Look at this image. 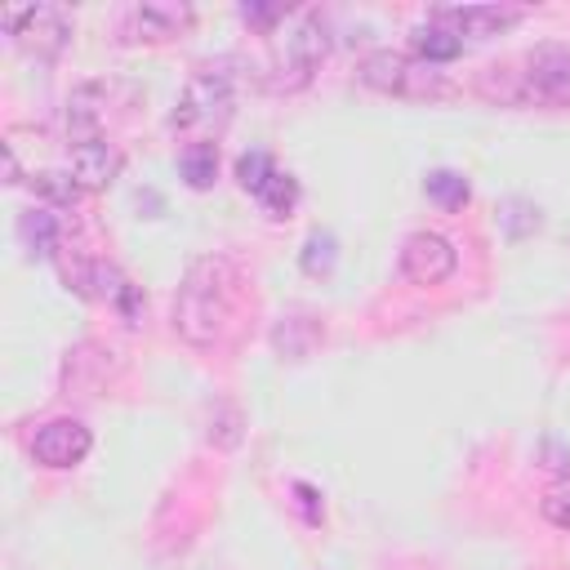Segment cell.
I'll use <instances>...</instances> for the list:
<instances>
[{
  "label": "cell",
  "mask_w": 570,
  "mask_h": 570,
  "mask_svg": "<svg viewBox=\"0 0 570 570\" xmlns=\"http://www.w3.org/2000/svg\"><path fill=\"white\" fill-rule=\"evenodd\" d=\"M525 18V9L512 4H441L432 9V22L450 27L454 36H499L508 27H517Z\"/></svg>",
  "instance_id": "obj_10"
},
{
  "label": "cell",
  "mask_w": 570,
  "mask_h": 570,
  "mask_svg": "<svg viewBox=\"0 0 570 570\" xmlns=\"http://www.w3.org/2000/svg\"><path fill=\"white\" fill-rule=\"evenodd\" d=\"M459 267V249L441 232H410L401 245V276L410 285H441Z\"/></svg>",
  "instance_id": "obj_6"
},
{
  "label": "cell",
  "mask_w": 570,
  "mask_h": 570,
  "mask_svg": "<svg viewBox=\"0 0 570 570\" xmlns=\"http://www.w3.org/2000/svg\"><path fill=\"white\" fill-rule=\"evenodd\" d=\"M240 267L227 254H200L187 263L183 285L174 294V334L191 347L223 343L236 303H240Z\"/></svg>",
  "instance_id": "obj_1"
},
{
  "label": "cell",
  "mask_w": 570,
  "mask_h": 570,
  "mask_svg": "<svg viewBox=\"0 0 570 570\" xmlns=\"http://www.w3.org/2000/svg\"><path fill=\"white\" fill-rule=\"evenodd\" d=\"M410 45H414V53L423 58V62H454L459 53H463V36H454L450 27H441V22H423V27H414V36H410Z\"/></svg>",
  "instance_id": "obj_15"
},
{
  "label": "cell",
  "mask_w": 570,
  "mask_h": 570,
  "mask_svg": "<svg viewBox=\"0 0 570 570\" xmlns=\"http://www.w3.org/2000/svg\"><path fill=\"white\" fill-rule=\"evenodd\" d=\"M22 240L31 245V254L49 258V254L58 249V240H62V223H58V214H49V209H31V214H22Z\"/></svg>",
  "instance_id": "obj_19"
},
{
  "label": "cell",
  "mask_w": 570,
  "mask_h": 570,
  "mask_svg": "<svg viewBox=\"0 0 570 570\" xmlns=\"http://www.w3.org/2000/svg\"><path fill=\"white\" fill-rule=\"evenodd\" d=\"M476 89H481L490 102H503V107H517V102H530V98H534L530 85H525V76L512 71V67H485V71L476 76Z\"/></svg>",
  "instance_id": "obj_16"
},
{
  "label": "cell",
  "mask_w": 570,
  "mask_h": 570,
  "mask_svg": "<svg viewBox=\"0 0 570 570\" xmlns=\"http://www.w3.org/2000/svg\"><path fill=\"white\" fill-rule=\"evenodd\" d=\"M4 31L36 58H58L71 40V18L58 4H27V9H4L0 13Z\"/></svg>",
  "instance_id": "obj_4"
},
{
  "label": "cell",
  "mask_w": 570,
  "mask_h": 570,
  "mask_svg": "<svg viewBox=\"0 0 570 570\" xmlns=\"http://www.w3.org/2000/svg\"><path fill=\"white\" fill-rule=\"evenodd\" d=\"M285 13H289V4H240V18H245L249 27H258L263 36H267Z\"/></svg>",
  "instance_id": "obj_24"
},
{
  "label": "cell",
  "mask_w": 570,
  "mask_h": 570,
  "mask_svg": "<svg viewBox=\"0 0 570 570\" xmlns=\"http://www.w3.org/2000/svg\"><path fill=\"white\" fill-rule=\"evenodd\" d=\"M525 85L534 94V102H566L570 98V45L561 40H543L525 53Z\"/></svg>",
  "instance_id": "obj_8"
},
{
  "label": "cell",
  "mask_w": 570,
  "mask_h": 570,
  "mask_svg": "<svg viewBox=\"0 0 570 570\" xmlns=\"http://www.w3.org/2000/svg\"><path fill=\"white\" fill-rule=\"evenodd\" d=\"M178 174H183V183L191 187V191H209L214 187V178H218V142H187L183 151H178Z\"/></svg>",
  "instance_id": "obj_14"
},
{
  "label": "cell",
  "mask_w": 570,
  "mask_h": 570,
  "mask_svg": "<svg viewBox=\"0 0 570 570\" xmlns=\"http://www.w3.org/2000/svg\"><path fill=\"white\" fill-rule=\"evenodd\" d=\"M102 94H107V89H102L98 80H89V85H76V89H71L67 111H62V125H67L71 147L102 138Z\"/></svg>",
  "instance_id": "obj_13"
},
{
  "label": "cell",
  "mask_w": 570,
  "mask_h": 570,
  "mask_svg": "<svg viewBox=\"0 0 570 570\" xmlns=\"http://www.w3.org/2000/svg\"><path fill=\"white\" fill-rule=\"evenodd\" d=\"M539 512H543V521H548V525H557V530H570V481L552 485V490L539 499Z\"/></svg>",
  "instance_id": "obj_23"
},
{
  "label": "cell",
  "mask_w": 570,
  "mask_h": 570,
  "mask_svg": "<svg viewBox=\"0 0 570 570\" xmlns=\"http://www.w3.org/2000/svg\"><path fill=\"white\" fill-rule=\"evenodd\" d=\"M31 191H36L40 200L58 205V209H71V205L85 196L80 183H76L71 174H62V169H40V174H31Z\"/></svg>",
  "instance_id": "obj_20"
},
{
  "label": "cell",
  "mask_w": 570,
  "mask_h": 570,
  "mask_svg": "<svg viewBox=\"0 0 570 570\" xmlns=\"http://www.w3.org/2000/svg\"><path fill=\"white\" fill-rule=\"evenodd\" d=\"M120 169H125V151L116 142H107V138L80 142L67 156V174L80 183V191H107Z\"/></svg>",
  "instance_id": "obj_12"
},
{
  "label": "cell",
  "mask_w": 570,
  "mask_h": 570,
  "mask_svg": "<svg viewBox=\"0 0 570 570\" xmlns=\"http://www.w3.org/2000/svg\"><path fill=\"white\" fill-rule=\"evenodd\" d=\"M191 22H196V9L183 4V0H147V4H134L129 9V36L134 40H147V45L178 40Z\"/></svg>",
  "instance_id": "obj_9"
},
{
  "label": "cell",
  "mask_w": 570,
  "mask_h": 570,
  "mask_svg": "<svg viewBox=\"0 0 570 570\" xmlns=\"http://www.w3.org/2000/svg\"><path fill=\"white\" fill-rule=\"evenodd\" d=\"M356 76H361V85H370L379 94H392V98H441V94H450V85L436 71L419 67L414 58H405L396 49H370L361 58Z\"/></svg>",
  "instance_id": "obj_3"
},
{
  "label": "cell",
  "mask_w": 570,
  "mask_h": 570,
  "mask_svg": "<svg viewBox=\"0 0 570 570\" xmlns=\"http://www.w3.org/2000/svg\"><path fill=\"white\" fill-rule=\"evenodd\" d=\"M325 53H330V31H325V22H321L316 13H303V22H298V27L285 36V45L276 49V58H272L263 85L276 89V94L303 89V85L312 80V71L321 67Z\"/></svg>",
  "instance_id": "obj_2"
},
{
  "label": "cell",
  "mask_w": 570,
  "mask_h": 570,
  "mask_svg": "<svg viewBox=\"0 0 570 570\" xmlns=\"http://www.w3.org/2000/svg\"><path fill=\"white\" fill-rule=\"evenodd\" d=\"M276 169H281V165H276L267 151H245V156L236 160V183H240L249 196H258V191H263V183H267Z\"/></svg>",
  "instance_id": "obj_22"
},
{
  "label": "cell",
  "mask_w": 570,
  "mask_h": 570,
  "mask_svg": "<svg viewBox=\"0 0 570 570\" xmlns=\"http://www.w3.org/2000/svg\"><path fill=\"white\" fill-rule=\"evenodd\" d=\"M227 111H232V76L218 71V67H205L178 94V102L169 111V129H191V125L227 120Z\"/></svg>",
  "instance_id": "obj_5"
},
{
  "label": "cell",
  "mask_w": 570,
  "mask_h": 570,
  "mask_svg": "<svg viewBox=\"0 0 570 570\" xmlns=\"http://www.w3.org/2000/svg\"><path fill=\"white\" fill-rule=\"evenodd\" d=\"M423 196H428L432 205H441V209H463L468 196H472V187H468V178H463L459 169H432V174L423 178Z\"/></svg>",
  "instance_id": "obj_18"
},
{
  "label": "cell",
  "mask_w": 570,
  "mask_h": 570,
  "mask_svg": "<svg viewBox=\"0 0 570 570\" xmlns=\"http://www.w3.org/2000/svg\"><path fill=\"white\" fill-rule=\"evenodd\" d=\"M80 294L102 298V303L116 307L129 325L142 321V289H138L116 263H89V267H85V281H80Z\"/></svg>",
  "instance_id": "obj_11"
},
{
  "label": "cell",
  "mask_w": 570,
  "mask_h": 570,
  "mask_svg": "<svg viewBox=\"0 0 570 570\" xmlns=\"http://www.w3.org/2000/svg\"><path fill=\"white\" fill-rule=\"evenodd\" d=\"M298 196H303V191H298V178H294V174H285V169H276V174L263 183V191H258L254 200L263 205V214H267V218H289V214H294V205H298Z\"/></svg>",
  "instance_id": "obj_17"
},
{
  "label": "cell",
  "mask_w": 570,
  "mask_h": 570,
  "mask_svg": "<svg viewBox=\"0 0 570 570\" xmlns=\"http://www.w3.org/2000/svg\"><path fill=\"white\" fill-rule=\"evenodd\" d=\"M94 445V432L80 419H49L31 436V459L40 468H76Z\"/></svg>",
  "instance_id": "obj_7"
},
{
  "label": "cell",
  "mask_w": 570,
  "mask_h": 570,
  "mask_svg": "<svg viewBox=\"0 0 570 570\" xmlns=\"http://www.w3.org/2000/svg\"><path fill=\"white\" fill-rule=\"evenodd\" d=\"M334 258H338V245H334L330 232H312L307 245H303V254H298V263H303L307 276H330L334 272Z\"/></svg>",
  "instance_id": "obj_21"
}]
</instances>
